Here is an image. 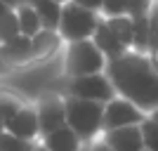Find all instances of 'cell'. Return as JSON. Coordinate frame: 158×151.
<instances>
[{
	"label": "cell",
	"instance_id": "cell-1",
	"mask_svg": "<svg viewBox=\"0 0 158 151\" xmlns=\"http://www.w3.org/2000/svg\"><path fill=\"white\" fill-rule=\"evenodd\" d=\"M106 76L116 94L142 109L149 116L158 109V71L149 54L125 52L118 59L106 61Z\"/></svg>",
	"mask_w": 158,
	"mask_h": 151
},
{
	"label": "cell",
	"instance_id": "cell-2",
	"mask_svg": "<svg viewBox=\"0 0 158 151\" xmlns=\"http://www.w3.org/2000/svg\"><path fill=\"white\" fill-rule=\"evenodd\" d=\"M66 106V125L78 135L85 144L99 139L104 135V104L87 102V99L64 97Z\"/></svg>",
	"mask_w": 158,
	"mask_h": 151
},
{
	"label": "cell",
	"instance_id": "cell-3",
	"mask_svg": "<svg viewBox=\"0 0 158 151\" xmlns=\"http://www.w3.org/2000/svg\"><path fill=\"white\" fill-rule=\"evenodd\" d=\"M106 71V57L99 52L92 40H78L64 45V76L78 78V76H92Z\"/></svg>",
	"mask_w": 158,
	"mask_h": 151
},
{
	"label": "cell",
	"instance_id": "cell-4",
	"mask_svg": "<svg viewBox=\"0 0 158 151\" xmlns=\"http://www.w3.org/2000/svg\"><path fill=\"white\" fill-rule=\"evenodd\" d=\"M99 21H102L99 12L85 10L76 2H66L61 7V19H59L57 33L61 36L64 45L66 43H78V40H92Z\"/></svg>",
	"mask_w": 158,
	"mask_h": 151
},
{
	"label": "cell",
	"instance_id": "cell-5",
	"mask_svg": "<svg viewBox=\"0 0 158 151\" xmlns=\"http://www.w3.org/2000/svg\"><path fill=\"white\" fill-rule=\"evenodd\" d=\"M64 97L87 99V102H99L109 104L113 97H118L113 90L111 80L106 73H92V76H78V78H66Z\"/></svg>",
	"mask_w": 158,
	"mask_h": 151
},
{
	"label": "cell",
	"instance_id": "cell-6",
	"mask_svg": "<svg viewBox=\"0 0 158 151\" xmlns=\"http://www.w3.org/2000/svg\"><path fill=\"white\" fill-rule=\"evenodd\" d=\"M35 113L40 123V137L50 132L59 130L66 125V106H64V94L59 92H45L35 102Z\"/></svg>",
	"mask_w": 158,
	"mask_h": 151
},
{
	"label": "cell",
	"instance_id": "cell-7",
	"mask_svg": "<svg viewBox=\"0 0 158 151\" xmlns=\"http://www.w3.org/2000/svg\"><path fill=\"white\" fill-rule=\"evenodd\" d=\"M146 118V113L142 109L127 102L123 97H113L109 104H104V132L118 130V128H127V125H142Z\"/></svg>",
	"mask_w": 158,
	"mask_h": 151
},
{
	"label": "cell",
	"instance_id": "cell-8",
	"mask_svg": "<svg viewBox=\"0 0 158 151\" xmlns=\"http://www.w3.org/2000/svg\"><path fill=\"white\" fill-rule=\"evenodd\" d=\"M5 132H10V135H14L19 139H26V142H40V123H38L35 106L24 104L5 123Z\"/></svg>",
	"mask_w": 158,
	"mask_h": 151
},
{
	"label": "cell",
	"instance_id": "cell-9",
	"mask_svg": "<svg viewBox=\"0 0 158 151\" xmlns=\"http://www.w3.org/2000/svg\"><path fill=\"white\" fill-rule=\"evenodd\" d=\"M111 151H144V139H142V128L139 125H127L118 130H109L102 135Z\"/></svg>",
	"mask_w": 158,
	"mask_h": 151
},
{
	"label": "cell",
	"instance_id": "cell-10",
	"mask_svg": "<svg viewBox=\"0 0 158 151\" xmlns=\"http://www.w3.org/2000/svg\"><path fill=\"white\" fill-rule=\"evenodd\" d=\"M2 59L10 69H21V66L33 64V47H31V38L26 36H17L10 43L0 45Z\"/></svg>",
	"mask_w": 158,
	"mask_h": 151
},
{
	"label": "cell",
	"instance_id": "cell-11",
	"mask_svg": "<svg viewBox=\"0 0 158 151\" xmlns=\"http://www.w3.org/2000/svg\"><path fill=\"white\" fill-rule=\"evenodd\" d=\"M40 144L45 146L47 151H83L85 149V142H83L69 125L50 132L45 137H40Z\"/></svg>",
	"mask_w": 158,
	"mask_h": 151
},
{
	"label": "cell",
	"instance_id": "cell-12",
	"mask_svg": "<svg viewBox=\"0 0 158 151\" xmlns=\"http://www.w3.org/2000/svg\"><path fill=\"white\" fill-rule=\"evenodd\" d=\"M92 43L99 47V52L106 57V61H111V59H118V57H123L125 52H130L123 43H120L116 36L111 33V28L106 26V21L102 19L99 21V26H97V31H94V36H92Z\"/></svg>",
	"mask_w": 158,
	"mask_h": 151
},
{
	"label": "cell",
	"instance_id": "cell-13",
	"mask_svg": "<svg viewBox=\"0 0 158 151\" xmlns=\"http://www.w3.org/2000/svg\"><path fill=\"white\" fill-rule=\"evenodd\" d=\"M61 45H64V40H61V36L57 31H47V28L38 31L31 38L33 61H45V59H50V57H52Z\"/></svg>",
	"mask_w": 158,
	"mask_h": 151
},
{
	"label": "cell",
	"instance_id": "cell-14",
	"mask_svg": "<svg viewBox=\"0 0 158 151\" xmlns=\"http://www.w3.org/2000/svg\"><path fill=\"white\" fill-rule=\"evenodd\" d=\"M14 14H17V21H19V31L21 36L33 38L38 31H43V24L38 19V12L33 5H17L14 7Z\"/></svg>",
	"mask_w": 158,
	"mask_h": 151
},
{
	"label": "cell",
	"instance_id": "cell-15",
	"mask_svg": "<svg viewBox=\"0 0 158 151\" xmlns=\"http://www.w3.org/2000/svg\"><path fill=\"white\" fill-rule=\"evenodd\" d=\"M33 7H35V12H38V19H40V24H43V28H47V31H57V28H59L61 7L64 5H57L52 0H35Z\"/></svg>",
	"mask_w": 158,
	"mask_h": 151
},
{
	"label": "cell",
	"instance_id": "cell-16",
	"mask_svg": "<svg viewBox=\"0 0 158 151\" xmlns=\"http://www.w3.org/2000/svg\"><path fill=\"white\" fill-rule=\"evenodd\" d=\"M132 52L149 54V19L146 17L132 19Z\"/></svg>",
	"mask_w": 158,
	"mask_h": 151
},
{
	"label": "cell",
	"instance_id": "cell-17",
	"mask_svg": "<svg viewBox=\"0 0 158 151\" xmlns=\"http://www.w3.org/2000/svg\"><path fill=\"white\" fill-rule=\"evenodd\" d=\"M102 19H104V17H102ZM104 21H106V26L111 28L113 36H116L127 50H132V19L130 17H109V19H104Z\"/></svg>",
	"mask_w": 158,
	"mask_h": 151
},
{
	"label": "cell",
	"instance_id": "cell-18",
	"mask_svg": "<svg viewBox=\"0 0 158 151\" xmlns=\"http://www.w3.org/2000/svg\"><path fill=\"white\" fill-rule=\"evenodd\" d=\"M17 36H21V31H19V21H17V14H14V10H12L10 14H5V17L0 19V45L10 43V40L17 38Z\"/></svg>",
	"mask_w": 158,
	"mask_h": 151
},
{
	"label": "cell",
	"instance_id": "cell-19",
	"mask_svg": "<svg viewBox=\"0 0 158 151\" xmlns=\"http://www.w3.org/2000/svg\"><path fill=\"white\" fill-rule=\"evenodd\" d=\"M38 142H26L10 135V132H0V151H33Z\"/></svg>",
	"mask_w": 158,
	"mask_h": 151
},
{
	"label": "cell",
	"instance_id": "cell-20",
	"mask_svg": "<svg viewBox=\"0 0 158 151\" xmlns=\"http://www.w3.org/2000/svg\"><path fill=\"white\" fill-rule=\"evenodd\" d=\"M21 106H24V102H21L17 94H12V92H7V90H0V113H2L5 123L19 111Z\"/></svg>",
	"mask_w": 158,
	"mask_h": 151
},
{
	"label": "cell",
	"instance_id": "cell-21",
	"mask_svg": "<svg viewBox=\"0 0 158 151\" xmlns=\"http://www.w3.org/2000/svg\"><path fill=\"white\" fill-rule=\"evenodd\" d=\"M142 128V139H144V151H158V123L151 120L149 116L144 118Z\"/></svg>",
	"mask_w": 158,
	"mask_h": 151
},
{
	"label": "cell",
	"instance_id": "cell-22",
	"mask_svg": "<svg viewBox=\"0 0 158 151\" xmlns=\"http://www.w3.org/2000/svg\"><path fill=\"white\" fill-rule=\"evenodd\" d=\"M146 19H149V54H151L153 50H158V0H153Z\"/></svg>",
	"mask_w": 158,
	"mask_h": 151
},
{
	"label": "cell",
	"instance_id": "cell-23",
	"mask_svg": "<svg viewBox=\"0 0 158 151\" xmlns=\"http://www.w3.org/2000/svg\"><path fill=\"white\" fill-rule=\"evenodd\" d=\"M153 0H123V7H125V14L130 19H137V17H146L149 10H151Z\"/></svg>",
	"mask_w": 158,
	"mask_h": 151
},
{
	"label": "cell",
	"instance_id": "cell-24",
	"mask_svg": "<svg viewBox=\"0 0 158 151\" xmlns=\"http://www.w3.org/2000/svg\"><path fill=\"white\" fill-rule=\"evenodd\" d=\"M71 2L85 7V10H92V12H102V5H104V0H71Z\"/></svg>",
	"mask_w": 158,
	"mask_h": 151
},
{
	"label": "cell",
	"instance_id": "cell-25",
	"mask_svg": "<svg viewBox=\"0 0 158 151\" xmlns=\"http://www.w3.org/2000/svg\"><path fill=\"white\" fill-rule=\"evenodd\" d=\"M85 151H111V149H109V144H106L104 139L99 137L94 142H90V144H85Z\"/></svg>",
	"mask_w": 158,
	"mask_h": 151
},
{
	"label": "cell",
	"instance_id": "cell-26",
	"mask_svg": "<svg viewBox=\"0 0 158 151\" xmlns=\"http://www.w3.org/2000/svg\"><path fill=\"white\" fill-rule=\"evenodd\" d=\"M10 12H12V7H7L5 2H0V19H2L5 14H10Z\"/></svg>",
	"mask_w": 158,
	"mask_h": 151
},
{
	"label": "cell",
	"instance_id": "cell-27",
	"mask_svg": "<svg viewBox=\"0 0 158 151\" xmlns=\"http://www.w3.org/2000/svg\"><path fill=\"white\" fill-rule=\"evenodd\" d=\"M10 71V66L5 64V59H2V52H0V76H2V73H7Z\"/></svg>",
	"mask_w": 158,
	"mask_h": 151
},
{
	"label": "cell",
	"instance_id": "cell-28",
	"mask_svg": "<svg viewBox=\"0 0 158 151\" xmlns=\"http://www.w3.org/2000/svg\"><path fill=\"white\" fill-rule=\"evenodd\" d=\"M149 57H151V61H153V66H156V71H158V50H153L151 54H149Z\"/></svg>",
	"mask_w": 158,
	"mask_h": 151
},
{
	"label": "cell",
	"instance_id": "cell-29",
	"mask_svg": "<svg viewBox=\"0 0 158 151\" xmlns=\"http://www.w3.org/2000/svg\"><path fill=\"white\" fill-rule=\"evenodd\" d=\"M0 2H5V5H7V7H12V10L19 5V0H0Z\"/></svg>",
	"mask_w": 158,
	"mask_h": 151
},
{
	"label": "cell",
	"instance_id": "cell-30",
	"mask_svg": "<svg viewBox=\"0 0 158 151\" xmlns=\"http://www.w3.org/2000/svg\"><path fill=\"white\" fill-rule=\"evenodd\" d=\"M149 118H151V120H156V123H158V109H156V111H151V113H149Z\"/></svg>",
	"mask_w": 158,
	"mask_h": 151
},
{
	"label": "cell",
	"instance_id": "cell-31",
	"mask_svg": "<svg viewBox=\"0 0 158 151\" xmlns=\"http://www.w3.org/2000/svg\"><path fill=\"white\" fill-rule=\"evenodd\" d=\"M0 132H5V118H2V113H0Z\"/></svg>",
	"mask_w": 158,
	"mask_h": 151
},
{
	"label": "cell",
	"instance_id": "cell-32",
	"mask_svg": "<svg viewBox=\"0 0 158 151\" xmlns=\"http://www.w3.org/2000/svg\"><path fill=\"white\" fill-rule=\"evenodd\" d=\"M33 151H47V149H45V146H43V144H40V142H38V144H35V149H33Z\"/></svg>",
	"mask_w": 158,
	"mask_h": 151
},
{
	"label": "cell",
	"instance_id": "cell-33",
	"mask_svg": "<svg viewBox=\"0 0 158 151\" xmlns=\"http://www.w3.org/2000/svg\"><path fill=\"white\" fill-rule=\"evenodd\" d=\"M35 0H19V5H33Z\"/></svg>",
	"mask_w": 158,
	"mask_h": 151
},
{
	"label": "cell",
	"instance_id": "cell-34",
	"mask_svg": "<svg viewBox=\"0 0 158 151\" xmlns=\"http://www.w3.org/2000/svg\"><path fill=\"white\" fill-rule=\"evenodd\" d=\"M52 2H57V5H66V2H71V0H52Z\"/></svg>",
	"mask_w": 158,
	"mask_h": 151
},
{
	"label": "cell",
	"instance_id": "cell-35",
	"mask_svg": "<svg viewBox=\"0 0 158 151\" xmlns=\"http://www.w3.org/2000/svg\"><path fill=\"white\" fill-rule=\"evenodd\" d=\"M83 151H85V149H83Z\"/></svg>",
	"mask_w": 158,
	"mask_h": 151
}]
</instances>
